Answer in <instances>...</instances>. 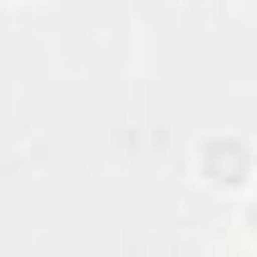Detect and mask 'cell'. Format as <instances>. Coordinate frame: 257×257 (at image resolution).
<instances>
[{
    "label": "cell",
    "instance_id": "6da1fadb",
    "mask_svg": "<svg viewBox=\"0 0 257 257\" xmlns=\"http://www.w3.org/2000/svg\"><path fill=\"white\" fill-rule=\"evenodd\" d=\"M202 190H220V196H239V190L257 184V141L251 135H202L196 159H190Z\"/></svg>",
    "mask_w": 257,
    "mask_h": 257
},
{
    "label": "cell",
    "instance_id": "7a4b0ae2",
    "mask_svg": "<svg viewBox=\"0 0 257 257\" xmlns=\"http://www.w3.org/2000/svg\"><path fill=\"white\" fill-rule=\"evenodd\" d=\"M245 233H251V245H257V196H251V208H245Z\"/></svg>",
    "mask_w": 257,
    "mask_h": 257
}]
</instances>
